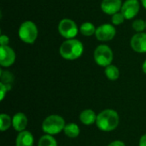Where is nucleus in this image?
I'll return each mask as SVG.
<instances>
[{
	"label": "nucleus",
	"mask_w": 146,
	"mask_h": 146,
	"mask_svg": "<svg viewBox=\"0 0 146 146\" xmlns=\"http://www.w3.org/2000/svg\"><path fill=\"white\" fill-rule=\"evenodd\" d=\"M116 34V29L114 25L104 23L98 26L96 29V38L100 42H108L112 40Z\"/></svg>",
	"instance_id": "0eeeda50"
},
{
	"label": "nucleus",
	"mask_w": 146,
	"mask_h": 146,
	"mask_svg": "<svg viewBox=\"0 0 146 146\" xmlns=\"http://www.w3.org/2000/svg\"><path fill=\"white\" fill-rule=\"evenodd\" d=\"M140 9V4L138 0H126L121 7V12L127 20L134 18Z\"/></svg>",
	"instance_id": "6e6552de"
},
{
	"label": "nucleus",
	"mask_w": 146,
	"mask_h": 146,
	"mask_svg": "<svg viewBox=\"0 0 146 146\" xmlns=\"http://www.w3.org/2000/svg\"><path fill=\"white\" fill-rule=\"evenodd\" d=\"M132 49L138 53L146 52V33H138L134 34L130 41Z\"/></svg>",
	"instance_id": "9d476101"
},
{
	"label": "nucleus",
	"mask_w": 146,
	"mask_h": 146,
	"mask_svg": "<svg viewBox=\"0 0 146 146\" xmlns=\"http://www.w3.org/2000/svg\"><path fill=\"white\" fill-rule=\"evenodd\" d=\"M139 145V146H146V133L145 134H144V135H143V136L140 138Z\"/></svg>",
	"instance_id": "a878e982"
},
{
	"label": "nucleus",
	"mask_w": 146,
	"mask_h": 146,
	"mask_svg": "<svg viewBox=\"0 0 146 146\" xmlns=\"http://www.w3.org/2000/svg\"><path fill=\"white\" fill-rule=\"evenodd\" d=\"M120 122L118 113L114 110H104L97 115L96 125L103 132H111L116 129Z\"/></svg>",
	"instance_id": "f257e3e1"
},
{
	"label": "nucleus",
	"mask_w": 146,
	"mask_h": 146,
	"mask_svg": "<svg viewBox=\"0 0 146 146\" xmlns=\"http://www.w3.org/2000/svg\"><path fill=\"white\" fill-rule=\"evenodd\" d=\"M63 132L65 133V135L70 139H74L77 138L80 135V129L79 127V126L75 123H68L66 124Z\"/></svg>",
	"instance_id": "2eb2a0df"
},
{
	"label": "nucleus",
	"mask_w": 146,
	"mask_h": 146,
	"mask_svg": "<svg viewBox=\"0 0 146 146\" xmlns=\"http://www.w3.org/2000/svg\"><path fill=\"white\" fill-rule=\"evenodd\" d=\"M104 73H105L107 79H109L110 80H118V78L120 76L119 68L116 66L112 65V64H110L105 68Z\"/></svg>",
	"instance_id": "f3484780"
},
{
	"label": "nucleus",
	"mask_w": 146,
	"mask_h": 146,
	"mask_svg": "<svg viewBox=\"0 0 146 146\" xmlns=\"http://www.w3.org/2000/svg\"><path fill=\"white\" fill-rule=\"evenodd\" d=\"M96 29L97 28L95 27V26L92 22H89V21H86L82 23L80 27V32L82 33V35L86 36V37H90L95 34Z\"/></svg>",
	"instance_id": "dca6fc26"
},
{
	"label": "nucleus",
	"mask_w": 146,
	"mask_h": 146,
	"mask_svg": "<svg viewBox=\"0 0 146 146\" xmlns=\"http://www.w3.org/2000/svg\"><path fill=\"white\" fill-rule=\"evenodd\" d=\"M27 117L25 114L21 112H18L12 117V127L16 132H23L25 131L27 126Z\"/></svg>",
	"instance_id": "f8f14e48"
},
{
	"label": "nucleus",
	"mask_w": 146,
	"mask_h": 146,
	"mask_svg": "<svg viewBox=\"0 0 146 146\" xmlns=\"http://www.w3.org/2000/svg\"><path fill=\"white\" fill-rule=\"evenodd\" d=\"M38 146H58L57 142L52 135L45 134L42 136L38 143Z\"/></svg>",
	"instance_id": "6ab92c4d"
},
{
	"label": "nucleus",
	"mask_w": 146,
	"mask_h": 146,
	"mask_svg": "<svg viewBox=\"0 0 146 146\" xmlns=\"http://www.w3.org/2000/svg\"><path fill=\"white\" fill-rule=\"evenodd\" d=\"M141 3H142L143 6L145 7V9H146V0H141Z\"/></svg>",
	"instance_id": "cd10ccee"
},
{
	"label": "nucleus",
	"mask_w": 146,
	"mask_h": 146,
	"mask_svg": "<svg viewBox=\"0 0 146 146\" xmlns=\"http://www.w3.org/2000/svg\"><path fill=\"white\" fill-rule=\"evenodd\" d=\"M142 70H143V72L146 74V60L144 62V63L142 65Z\"/></svg>",
	"instance_id": "bb28decb"
},
{
	"label": "nucleus",
	"mask_w": 146,
	"mask_h": 146,
	"mask_svg": "<svg viewBox=\"0 0 146 146\" xmlns=\"http://www.w3.org/2000/svg\"><path fill=\"white\" fill-rule=\"evenodd\" d=\"M125 19H126V18L124 17V15H122V13H121V12H118V13H115V15H112L111 21H112L113 25L117 26V25L122 24V23L124 22Z\"/></svg>",
	"instance_id": "4be33fe9"
},
{
	"label": "nucleus",
	"mask_w": 146,
	"mask_h": 146,
	"mask_svg": "<svg viewBox=\"0 0 146 146\" xmlns=\"http://www.w3.org/2000/svg\"><path fill=\"white\" fill-rule=\"evenodd\" d=\"M9 43V38L7 35L2 34L0 36V45L1 46H6Z\"/></svg>",
	"instance_id": "b1692460"
},
{
	"label": "nucleus",
	"mask_w": 146,
	"mask_h": 146,
	"mask_svg": "<svg viewBox=\"0 0 146 146\" xmlns=\"http://www.w3.org/2000/svg\"><path fill=\"white\" fill-rule=\"evenodd\" d=\"M8 92L9 91H8L6 86L4 84H3L2 82H0V93H1V98H0V100L1 101L3 100V98H4V97H5V95L7 94Z\"/></svg>",
	"instance_id": "5701e85b"
},
{
	"label": "nucleus",
	"mask_w": 146,
	"mask_h": 146,
	"mask_svg": "<svg viewBox=\"0 0 146 146\" xmlns=\"http://www.w3.org/2000/svg\"><path fill=\"white\" fill-rule=\"evenodd\" d=\"M93 57L95 62L98 66L106 68L112 63L114 54L110 46L106 44H100L95 49Z\"/></svg>",
	"instance_id": "39448f33"
},
{
	"label": "nucleus",
	"mask_w": 146,
	"mask_h": 146,
	"mask_svg": "<svg viewBox=\"0 0 146 146\" xmlns=\"http://www.w3.org/2000/svg\"><path fill=\"white\" fill-rule=\"evenodd\" d=\"M33 136L29 131H23L18 133L15 140V146H33Z\"/></svg>",
	"instance_id": "ddd939ff"
},
{
	"label": "nucleus",
	"mask_w": 146,
	"mask_h": 146,
	"mask_svg": "<svg viewBox=\"0 0 146 146\" xmlns=\"http://www.w3.org/2000/svg\"><path fill=\"white\" fill-rule=\"evenodd\" d=\"M107 146H126V145H125V143H123L121 140H115V141L111 142L110 145H108Z\"/></svg>",
	"instance_id": "393cba45"
},
{
	"label": "nucleus",
	"mask_w": 146,
	"mask_h": 146,
	"mask_svg": "<svg viewBox=\"0 0 146 146\" xmlns=\"http://www.w3.org/2000/svg\"><path fill=\"white\" fill-rule=\"evenodd\" d=\"M64 119L58 115H51L47 116L42 123V130L49 135H56L63 131L65 127Z\"/></svg>",
	"instance_id": "7ed1b4c3"
},
{
	"label": "nucleus",
	"mask_w": 146,
	"mask_h": 146,
	"mask_svg": "<svg viewBox=\"0 0 146 146\" xmlns=\"http://www.w3.org/2000/svg\"><path fill=\"white\" fill-rule=\"evenodd\" d=\"M80 121L86 126H91L96 123L97 115L92 110H85L80 114Z\"/></svg>",
	"instance_id": "4468645a"
},
{
	"label": "nucleus",
	"mask_w": 146,
	"mask_h": 146,
	"mask_svg": "<svg viewBox=\"0 0 146 146\" xmlns=\"http://www.w3.org/2000/svg\"><path fill=\"white\" fill-rule=\"evenodd\" d=\"M84 51L83 44L75 38L67 39L61 44L59 48V54L60 56L69 61L76 60L80 58Z\"/></svg>",
	"instance_id": "f03ea898"
},
{
	"label": "nucleus",
	"mask_w": 146,
	"mask_h": 146,
	"mask_svg": "<svg viewBox=\"0 0 146 146\" xmlns=\"http://www.w3.org/2000/svg\"><path fill=\"white\" fill-rule=\"evenodd\" d=\"M77 24L69 18L62 19L58 24V32L66 39L74 38L79 32Z\"/></svg>",
	"instance_id": "423d86ee"
},
{
	"label": "nucleus",
	"mask_w": 146,
	"mask_h": 146,
	"mask_svg": "<svg viewBox=\"0 0 146 146\" xmlns=\"http://www.w3.org/2000/svg\"><path fill=\"white\" fill-rule=\"evenodd\" d=\"M133 28L137 33H143V31L146 29V21L142 19H137L133 22Z\"/></svg>",
	"instance_id": "412c9836"
},
{
	"label": "nucleus",
	"mask_w": 146,
	"mask_h": 146,
	"mask_svg": "<svg viewBox=\"0 0 146 146\" xmlns=\"http://www.w3.org/2000/svg\"><path fill=\"white\" fill-rule=\"evenodd\" d=\"M0 77H1V82L4 84L8 89V91H10L12 87V82L14 80V76L13 74L9 72V71H3L1 70L0 72Z\"/></svg>",
	"instance_id": "a211bd4d"
},
{
	"label": "nucleus",
	"mask_w": 146,
	"mask_h": 146,
	"mask_svg": "<svg viewBox=\"0 0 146 146\" xmlns=\"http://www.w3.org/2000/svg\"><path fill=\"white\" fill-rule=\"evenodd\" d=\"M15 50L9 47L0 46V65L3 68H8L13 65L15 62Z\"/></svg>",
	"instance_id": "1a4fd4ad"
},
{
	"label": "nucleus",
	"mask_w": 146,
	"mask_h": 146,
	"mask_svg": "<svg viewBox=\"0 0 146 146\" xmlns=\"http://www.w3.org/2000/svg\"><path fill=\"white\" fill-rule=\"evenodd\" d=\"M122 4L121 0H103L101 3V9L106 15H113L121 9Z\"/></svg>",
	"instance_id": "9b49d317"
},
{
	"label": "nucleus",
	"mask_w": 146,
	"mask_h": 146,
	"mask_svg": "<svg viewBox=\"0 0 146 146\" xmlns=\"http://www.w3.org/2000/svg\"><path fill=\"white\" fill-rule=\"evenodd\" d=\"M38 35L36 24L32 21H26L21 24L18 29V37L25 44H33Z\"/></svg>",
	"instance_id": "20e7f679"
},
{
	"label": "nucleus",
	"mask_w": 146,
	"mask_h": 146,
	"mask_svg": "<svg viewBox=\"0 0 146 146\" xmlns=\"http://www.w3.org/2000/svg\"><path fill=\"white\" fill-rule=\"evenodd\" d=\"M12 126V118L6 114H2L0 115V130L4 132L8 130Z\"/></svg>",
	"instance_id": "aec40b11"
}]
</instances>
